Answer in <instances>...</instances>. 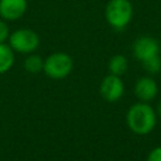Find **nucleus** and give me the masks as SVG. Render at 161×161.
Returning a JSON list of instances; mask_svg holds the SVG:
<instances>
[{
    "instance_id": "obj_1",
    "label": "nucleus",
    "mask_w": 161,
    "mask_h": 161,
    "mask_svg": "<svg viewBox=\"0 0 161 161\" xmlns=\"http://www.w3.org/2000/svg\"><path fill=\"white\" fill-rule=\"evenodd\" d=\"M126 121L133 133L147 135L156 126V112L147 102H138L130 107Z\"/></svg>"
},
{
    "instance_id": "obj_2",
    "label": "nucleus",
    "mask_w": 161,
    "mask_h": 161,
    "mask_svg": "<svg viewBox=\"0 0 161 161\" xmlns=\"http://www.w3.org/2000/svg\"><path fill=\"white\" fill-rule=\"evenodd\" d=\"M133 6L130 0H109L106 5L104 16L107 23L117 30L126 28L132 20Z\"/></svg>"
},
{
    "instance_id": "obj_3",
    "label": "nucleus",
    "mask_w": 161,
    "mask_h": 161,
    "mask_svg": "<svg viewBox=\"0 0 161 161\" xmlns=\"http://www.w3.org/2000/svg\"><path fill=\"white\" fill-rule=\"evenodd\" d=\"M73 68V60L67 53L57 52L50 54L44 60L43 70L53 79H62L67 77Z\"/></svg>"
},
{
    "instance_id": "obj_4",
    "label": "nucleus",
    "mask_w": 161,
    "mask_h": 161,
    "mask_svg": "<svg viewBox=\"0 0 161 161\" xmlns=\"http://www.w3.org/2000/svg\"><path fill=\"white\" fill-rule=\"evenodd\" d=\"M39 35L31 29H18L9 35V45L13 50L29 54L39 45Z\"/></svg>"
},
{
    "instance_id": "obj_5",
    "label": "nucleus",
    "mask_w": 161,
    "mask_h": 161,
    "mask_svg": "<svg viewBox=\"0 0 161 161\" xmlns=\"http://www.w3.org/2000/svg\"><path fill=\"white\" fill-rule=\"evenodd\" d=\"M132 50H133V55L138 60L142 62V60L160 53V43L153 36L143 35L135 40V43L132 45Z\"/></svg>"
},
{
    "instance_id": "obj_6",
    "label": "nucleus",
    "mask_w": 161,
    "mask_h": 161,
    "mask_svg": "<svg viewBox=\"0 0 161 161\" xmlns=\"http://www.w3.org/2000/svg\"><path fill=\"white\" fill-rule=\"evenodd\" d=\"M125 91V86L123 82L121 80V78L118 75L114 74H109L107 77H104V79L101 83V96L108 101V102H116L118 101Z\"/></svg>"
},
{
    "instance_id": "obj_7",
    "label": "nucleus",
    "mask_w": 161,
    "mask_h": 161,
    "mask_svg": "<svg viewBox=\"0 0 161 161\" xmlns=\"http://www.w3.org/2000/svg\"><path fill=\"white\" fill-rule=\"evenodd\" d=\"M26 8V0H0V16L4 20H18L25 14Z\"/></svg>"
},
{
    "instance_id": "obj_8",
    "label": "nucleus",
    "mask_w": 161,
    "mask_h": 161,
    "mask_svg": "<svg viewBox=\"0 0 161 161\" xmlns=\"http://www.w3.org/2000/svg\"><path fill=\"white\" fill-rule=\"evenodd\" d=\"M157 83L151 77H141L135 84V94L141 102H150L157 96Z\"/></svg>"
},
{
    "instance_id": "obj_9",
    "label": "nucleus",
    "mask_w": 161,
    "mask_h": 161,
    "mask_svg": "<svg viewBox=\"0 0 161 161\" xmlns=\"http://www.w3.org/2000/svg\"><path fill=\"white\" fill-rule=\"evenodd\" d=\"M14 63V52L9 44L0 43V74L8 72Z\"/></svg>"
},
{
    "instance_id": "obj_10",
    "label": "nucleus",
    "mask_w": 161,
    "mask_h": 161,
    "mask_svg": "<svg viewBox=\"0 0 161 161\" xmlns=\"http://www.w3.org/2000/svg\"><path fill=\"white\" fill-rule=\"evenodd\" d=\"M127 67H128V62H127L126 57L121 55V54L113 55L108 62V69H109L111 74H114L118 77L126 73Z\"/></svg>"
},
{
    "instance_id": "obj_11",
    "label": "nucleus",
    "mask_w": 161,
    "mask_h": 161,
    "mask_svg": "<svg viewBox=\"0 0 161 161\" xmlns=\"http://www.w3.org/2000/svg\"><path fill=\"white\" fill-rule=\"evenodd\" d=\"M24 67L28 72L30 73H38L43 69L44 67V60L39 57V55H35V54H31L29 55L25 62H24Z\"/></svg>"
},
{
    "instance_id": "obj_12",
    "label": "nucleus",
    "mask_w": 161,
    "mask_h": 161,
    "mask_svg": "<svg viewBox=\"0 0 161 161\" xmlns=\"http://www.w3.org/2000/svg\"><path fill=\"white\" fill-rule=\"evenodd\" d=\"M143 69L150 74H157L161 70V58L158 54L152 55L145 60H142Z\"/></svg>"
},
{
    "instance_id": "obj_13",
    "label": "nucleus",
    "mask_w": 161,
    "mask_h": 161,
    "mask_svg": "<svg viewBox=\"0 0 161 161\" xmlns=\"http://www.w3.org/2000/svg\"><path fill=\"white\" fill-rule=\"evenodd\" d=\"M9 35H10L9 26H8L6 21L3 19V20H0V43H5V40L9 39Z\"/></svg>"
},
{
    "instance_id": "obj_14",
    "label": "nucleus",
    "mask_w": 161,
    "mask_h": 161,
    "mask_svg": "<svg viewBox=\"0 0 161 161\" xmlns=\"http://www.w3.org/2000/svg\"><path fill=\"white\" fill-rule=\"evenodd\" d=\"M146 161H161V146L152 148L150 151Z\"/></svg>"
},
{
    "instance_id": "obj_15",
    "label": "nucleus",
    "mask_w": 161,
    "mask_h": 161,
    "mask_svg": "<svg viewBox=\"0 0 161 161\" xmlns=\"http://www.w3.org/2000/svg\"><path fill=\"white\" fill-rule=\"evenodd\" d=\"M157 114L161 117V102L158 103V106H157Z\"/></svg>"
}]
</instances>
